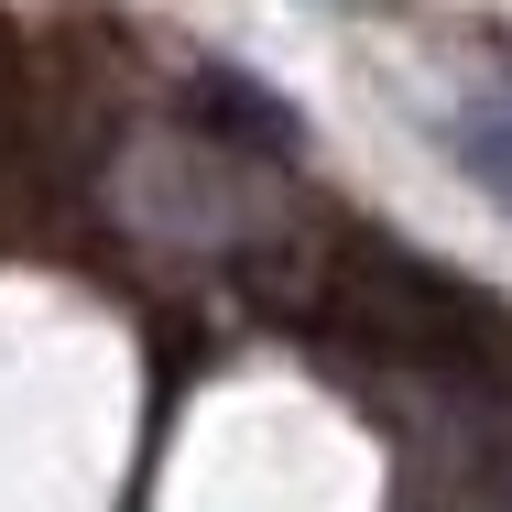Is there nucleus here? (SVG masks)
I'll return each mask as SVG.
<instances>
[{
    "instance_id": "1",
    "label": "nucleus",
    "mask_w": 512,
    "mask_h": 512,
    "mask_svg": "<svg viewBox=\"0 0 512 512\" xmlns=\"http://www.w3.org/2000/svg\"><path fill=\"white\" fill-rule=\"evenodd\" d=\"M316 316L382 360H414V371H447V382H480L512 360V316L458 284L447 262H414L393 240H349L316 262Z\"/></svg>"
}]
</instances>
